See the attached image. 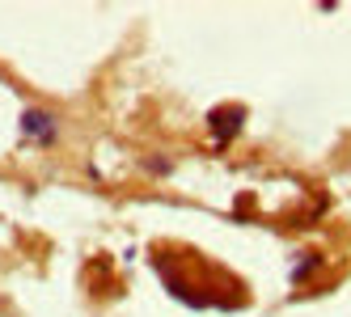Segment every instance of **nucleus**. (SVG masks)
Wrapping results in <instances>:
<instances>
[{
  "label": "nucleus",
  "mask_w": 351,
  "mask_h": 317,
  "mask_svg": "<svg viewBox=\"0 0 351 317\" xmlns=\"http://www.w3.org/2000/svg\"><path fill=\"white\" fill-rule=\"evenodd\" d=\"M21 136L43 144V149H51L60 140V118L51 110H43V106H30V110H21Z\"/></svg>",
  "instance_id": "1"
},
{
  "label": "nucleus",
  "mask_w": 351,
  "mask_h": 317,
  "mask_svg": "<svg viewBox=\"0 0 351 317\" xmlns=\"http://www.w3.org/2000/svg\"><path fill=\"white\" fill-rule=\"evenodd\" d=\"M245 123V106H216L208 114V131L216 136V144H229Z\"/></svg>",
  "instance_id": "2"
}]
</instances>
